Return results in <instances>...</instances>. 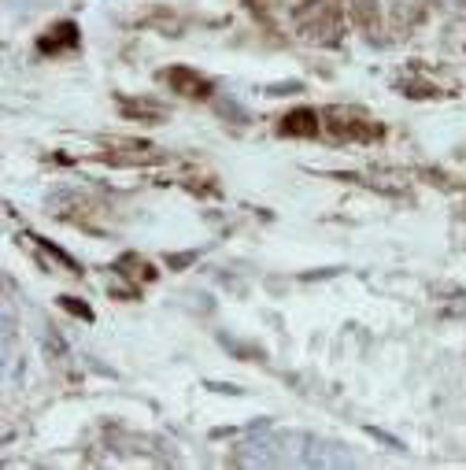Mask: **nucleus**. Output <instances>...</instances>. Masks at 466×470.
I'll return each mask as SVG.
<instances>
[{"label":"nucleus","mask_w":466,"mask_h":470,"mask_svg":"<svg viewBox=\"0 0 466 470\" xmlns=\"http://www.w3.org/2000/svg\"><path fill=\"white\" fill-rule=\"evenodd\" d=\"M160 78L174 89V93L189 97V100H204V97H211V82H207V78H200L197 71H189V67H167Z\"/></svg>","instance_id":"f257e3e1"},{"label":"nucleus","mask_w":466,"mask_h":470,"mask_svg":"<svg viewBox=\"0 0 466 470\" xmlns=\"http://www.w3.org/2000/svg\"><path fill=\"white\" fill-rule=\"evenodd\" d=\"M278 134L281 137H315L318 134V115H315V108H296L289 115H281Z\"/></svg>","instance_id":"f03ea898"},{"label":"nucleus","mask_w":466,"mask_h":470,"mask_svg":"<svg viewBox=\"0 0 466 470\" xmlns=\"http://www.w3.org/2000/svg\"><path fill=\"white\" fill-rule=\"evenodd\" d=\"M78 41H82V30H78V22H56L52 30L37 41V48L41 52H59V48H78Z\"/></svg>","instance_id":"7ed1b4c3"},{"label":"nucleus","mask_w":466,"mask_h":470,"mask_svg":"<svg viewBox=\"0 0 466 470\" xmlns=\"http://www.w3.org/2000/svg\"><path fill=\"white\" fill-rule=\"evenodd\" d=\"M333 134L337 137H362V141H370V137H381V126H374V123H337Z\"/></svg>","instance_id":"20e7f679"},{"label":"nucleus","mask_w":466,"mask_h":470,"mask_svg":"<svg viewBox=\"0 0 466 470\" xmlns=\"http://www.w3.org/2000/svg\"><path fill=\"white\" fill-rule=\"evenodd\" d=\"M59 307L78 315V319H85V322H93V307H89L85 300H78V296H59Z\"/></svg>","instance_id":"39448f33"},{"label":"nucleus","mask_w":466,"mask_h":470,"mask_svg":"<svg viewBox=\"0 0 466 470\" xmlns=\"http://www.w3.org/2000/svg\"><path fill=\"white\" fill-rule=\"evenodd\" d=\"M370 4H378V0H352V15H355L362 26H370L374 19H378V8L370 11Z\"/></svg>","instance_id":"423d86ee"},{"label":"nucleus","mask_w":466,"mask_h":470,"mask_svg":"<svg viewBox=\"0 0 466 470\" xmlns=\"http://www.w3.org/2000/svg\"><path fill=\"white\" fill-rule=\"evenodd\" d=\"M122 111L126 115H137V119H163V108H148V104H129V100H122Z\"/></svg>","instance_id":"0eeeda50"},{"label":"nucleus","mask_w":466,"mask_h":470,"mask_svg":"<svg viewBox=\"0 0 466 470\" xmlns=\"http://www.w3.org/2000/svg\"><path fill=\"white\" fill-rule=\"evenodd\" d=\"M267 93H270V97H289V93H300V82H278V85H270Z\"/></svg>","instance_id":"6e6552de"},{"label":"nucleus","mask_w":466,"mask_h":470,"mask_svg":"<svg viewBox=\"0 0 466 470\" xmlns=\"http://www.w3.org/2000/svg\"><path fill=\"white\" fill-rule=\"evenodd\" d=\"M192 259H197V252H178V256H167V267H189L192 263Z\"/></svg>","instance_id":"1a4fd4ad"}]
</instances>
